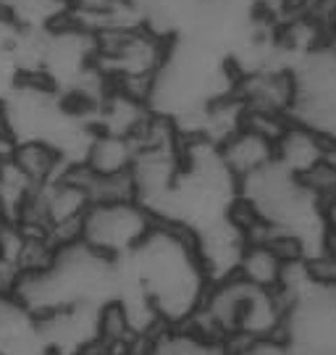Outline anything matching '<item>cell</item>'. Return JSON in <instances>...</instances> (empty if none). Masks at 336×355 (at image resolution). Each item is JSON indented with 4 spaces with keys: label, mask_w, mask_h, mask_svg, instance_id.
<instances>
[{
    "label": "cell",
    "mask_w": 336,
    "mask_h": 355,
    "mask_svg": "<svg viewBox=\"0 0 336 355\" xmlns=\"http://www.w3.org/2000/svg\"><path fill=\"white\" fill-rule=\"evenodd\" d=\"M292 71L289 119L312 129L336 148V51L318 45L308 51Z\"/></svg>",
    "instance_id": "7a4b0ae2"
},
{
    "label": "cell",
    "mask_w": 336,
    "mask_h": 355,
    "mask_svg": "<svg viewBox=\"0 0 336 355\" xmlns=\"http://www.w3.org/2000/svg\"><path fill=\"white\" fill-rule=\"evenodd\" d=\"M139 355H231V343L200 329L197 324H163L145 340Z\"/></svg>",
    "instance_id": "277c9868"
},
{
    "label": "cell",
    "mask_w": 336,
    "mask_h": 355,
    "mask_svg": "<svg viewBox=\"0 0 336 355\" xmlns=\"http://www.w3.org/2000/svg\"><path fill=\"white\" fill-rule=\"evenodd\" d=\"M324 42L336 51V3L331 6V11H328L324 21Z\"/></svg>",
    "instance_id": "5b68a950"
},
{
    "label": "cell",
    "mask_w": 336,
    "mask_h": 355,
    "mask_svg": "<svg viewBox=\"0 0 336 355\" xmlns=\"http://www.w3.org/2000/svg\"><path fill=\"white\" fill-rule=\"evenodd\" d=\"M118 287L137 292L161 324L192 321L211 287L192 234L163 221L118 261Z\"/></svg>",
    "instance_id": "6da1fadb"
},
{
    "label": "cell",
    "mask_w": 336,
    "mask_h": 355,
    "mask_svg": "<svg viewBox=\"0 0 336 355\" xmlns=\"http://www.w3.org/2000/svg\"><path fill=\"white\" fill-rule=\"evenodd\" d=\"M155 224L158 218L137 198L95 200L82 216L76 240L111 261H121L148 237Z\"/></svg>",
    "instance_id": "3957f363"
}]
</instances>
